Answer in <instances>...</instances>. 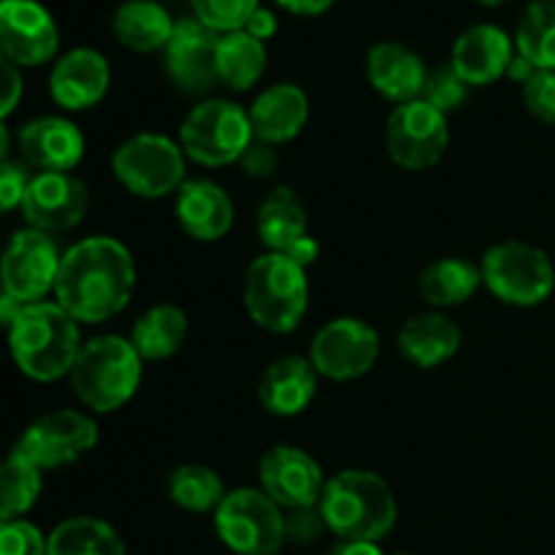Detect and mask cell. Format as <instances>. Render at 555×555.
Wrapping results in <instances>:
<instances>
[{
    "label": "cell",
    "instance_id": "1",
    "mask_svg": "<svg viewBox=\"0 0 555 555\" xmlns=\"http://www.w3.org/2000/svg\"><path fill=\"white\" fill-rule=\"evenodd\" d=\"M135 287L130 249L112 236H92L63 253L54 298L76 323H106L128 307Z\"/></svg>",
    "mask_w": 555,
    "mask_h": 555
},
{
    "label": "cell",
    "instance_id": "2",
    "mask_svg": "<svg viewBox=\"0 0 555 555\" xmlns=\"http://www.w3.org/2000/svg\"><path fill=\"white\" fill-rule=\"evenodd\" d=\"M16 369L36 383H54L74 369L81 352L79 323L57 301L27 304L9 325Z\"/></svg>",
    "mask_w": 555,
    "mask_h": 555
},
{
    "label": "cell",
    "instance_id": "3",
    "mask_svg": "<svg viewBox=\"0 0 555 555\" xmlns=\"http://www.w3.org/2000/svg\"><path fill=\"white\" fill-rule=\"evenodd\" d=\"M318 507L331 534L345 542H379L399 515L388 482L366 469H347L325 480Z\"/></svg>",
    "mask_w": 555,
    "mask_h": 555
},
{
    "label": "cell",
    "instance_id": "4",
    "mask_svg": "<svg viewBox=\"0 0 555 555\" xmlns=\"http://www.w3.org/2000/svg\"><path fill=\"white\" fill-rule=\"evenodd\" d=\"M141 356L122 336H95L81 345L68 379L87 410L106 415L128 404L141 385Z\"/></svg>",
    "mask_w": 555,
    "mask_h": 555
},
{
    "label": "cell",
    "instance_id": "5",
    "mask_svg": "<svg viewBox=\"0 0 555 555\" xmlns=\"http://www.w3.org/2000/svg\"><path fill=\"white\" fill-rule=\"evenodd\" d=\"M244 307L271 334L296 331L309 307L307 269L282 253L255 258L244 274Z\"/></svg>",
    "mask_w": 555,
    "mask_h": 555
},
{
    "label": "cell",
    "instance_id": "6",
    "mask_svg": "<svg viewBox=\"0 0 555 555\" xmlns=\"http://www.w3.org/2000/svg\"><path fill=\"white\" fill-rule=\"evenodd\" d=\"M255 141L249 112L238 103L209 98L190 108L179 128V146L190 160L206 168L231 166L242 160L247 146Z\"/></svg>",
    "mask_w": 555,
    "mask_h": 555
},
{
    "label": "cell",
    "instance_id": "7",
    "mask_svg": "<svg viewBox=\"0 0 555 555\" xmlns=\"http://www.w3.org/2000/svg\"><path fill=\"white\" fill-rule=\"evenodd\" d=\"M222 545L236 555H276L287 542L285 513L260 488H236L215 513Z\"/></svg>",
    "mask_w": 555,
    "mask_h": 555
},
{
    "label": "cell",
    "instance_id": "8",
    "mask_svg": "<svg viewBox=\"0 0 555 555\" xmlns=\"http://www.w3.org/2000/svg\"><path fill=\"white\" fill-rule=\"evenodd\" d=\"M482 282L509 307H540L555 291V269L545 253L526 242H502L482 258Z\"/></svg>",
    "mask_w": 555,
    "mask_h": 555
},
{
    "label": "cell",
    "instance_id": "9",
    "mask_svg": "<svg viewBox=\"0 0 555 555\" xmlns=\"http://www.w3.org/2000/svg\"><path fill=\"white\" fill-rule=\"evenodd\" d=\"M184 150L157 133L130 135L117 146L112 171L128 193L139 198H166L184 184Z\"/></svg>",
    "mask_w": 555,
    "mask_h": 555
},
{
    "label": "cell",
    "instance_id": "10",
    "mask_svg": "<svg viewBox=\"0 0 555 555\" xmlns=\"http://www.w3.org/2000/svg\"><path fill=\"white\" fill-rule=\"evenodd\" d=\"M448 117L426 101H410L393 108L385 128V150L390 160L406 171H426L442 160L448 150Z\"/></svg>",
    "mask_w": 555,
    "mask_h": 555
},
{
    "label": "cell",
    "instance_id": "11",
    "mask_svg": "<svg viewBox=\"0 0 555 555\" xmlns=\"http://www.w3.org/2000/svg\"><path fill=\"white\" fill-rule=\"evenodd\" d=\"M95 444L98 426L92 417L76 410H57L30 423L14 450L38 469L47 472L76 464L87 453H92Z\"/></svg>",
    "mask_w": 555,
    "mask_h": 555
},
{
    "label": "cell",
    "instance_id": "12",
    "mask_svg": "<svg viewBox=\"0 0 555 555\" xmlns=\"http://www.w3.org/2000/svg\"><path fill=\"white\" fill-rule=\"evenodd\" d=\"M379 358V334L358 318H336L314 334L309 347V361L320 377L347 383L358 379Z\"/></svg>",
    "mask_w": 555,
    "mask_h": 555
},
{
    "label": "cell",
    "instance_id": "13",
    "mask_svg": "<svg viewBox=\"0 0 555 555\" xmlns=\"http://www.w3.org/2000/svg\"><path fill=\"white\" fill-rule=\"evenodd\" d=\"M60 260L63 255L49 233L36 228L16 231L3 253V296L16 298L25 307L43 301L47 293L54 291Z\"/></svg>",
    "mask_w": 555,
    "mask_h": 555
},
{
    "label": "cell",
    "instance_id": "14",
    "mask_svg": "<svg viewBox=\"0 0 555 555\" xmlns=\"http://www.w3.org/2000/svg\"><path fill=\"white\" fill-rule=\"evenodd\" d=\"M0 47H3V60L14 63L16 68H36L57 54V25L38 0H3Z\"/></svg>",
    "mask_w": 555,
    "mask_h": 555
},
{
    "label": "cell",
    "instance_id": "15",
    "mask_svg": "<svg viewBox=\"0 0 555 555\" xmlns=\"http://www.w3.org/2000/svg\"><path fill=\"white\" fill-rule=\"evenodd\" d=\"M217 43L220 33L209 30L195 16L179 20L168 47L163 49V65L173 85L188 95H204L220 81L217 76Z\"/></svg>",
    "mask_w": 555,
    "mask_h": 555
},
{
    "label": "cell",
    "instance_id": "16",
    "mask_svg": "<svg viewBox=\"0 0 555 555\" xmlns=\"http://www.w3.org/2000/svg\"><path fill=\"white\" fill-rule=\"evenodd\" d=\"M260 491L269 493L282 509L318 507L323 496L325 477L318 461L301 448L276 444L258 464Z\"/></svg>",
    "mask_w": 555,
    "mask_h": 555
},
{
    "label": "cell",
    "instance_id": "17",
    "mask_svg": "<svg viewBox=\"0 0 555 555\" xmlns=\"http://www.w3.org/2000/svg\"><path fill=\"white\" fill-rule=\"evenodd\" d=\"M90 209V190L74 173L43 171L27 184L22 215L27 225L43 233L70 231L85 220Z\"/></svg>",
    "mask_w": 555,
    "mask_h": 555
},
{
    "label": "cell",
    "instance_id": "18",
    "mask_svg": "<svg viewBox=\"0 0 555 555\" xmlns=\"http://www.w3.org/2000/svg\"><path fill=\"white\" fill-rule=\"evenodd\" d=\"M112 68L95 49H70L49 74V95L65 112H85L106 98Z\"/></svg>",
    "mask_w": 555,
    "mask_h": 555
},
{
    "label": "cell",
    "instance_id": "19",
    "mask_svg": "<svg viewBox=\"0 0 555 555\" xmlns=\"http://www.w3.org/2000/svg\"><path fill=\"white\" fill-rule=\"evenodd\" d=\"M515 54L518 49L502 27L475 25L461 33L453 43L450 65L469 87H486L507 76Z\"/></svg>",
    "mask_w": 555,
    "mask_h": 555
},
{
    "label": "cell",
    "instance_id": "20",
    "mask_svg": "<svg viewBox=\"0 0 555 555\" xmlns=\"http://www.w3.org/2000/svg\"><path fill=\"white\" fill-rule=\"evenodd\" d=\"M20 150L27 166L38 168V173H70L85 157V135L65 117H38L20 130Z\"/></svg>",
    "mask_w": 555,
    "mask_h": 555
},
{
    "label": "cell",
    "instance_id": "21",
    "mask_svg": "<svg viewBox=\"0 0 555 555\" xmlns=\"http://www.w3.org/2000/svg\"><path fill=\"white\" fill-rule=\"evenodd\" d=\"M173 215L195 242H220L233 228V201L211 179H190L179 188Z\"/></svg>",
    "mask_w": 555,
    "mask_h": 555
},
{
    "label": "cell",
    "instance_id": "22",
    "mask_svg": "<svg viewBox=\"0 0 555 555\" xmlns=\"http://www.w3.org/2000/svg\"><path fill=\"white\" fill-rule=\"evenodd\" d=\"M369 85L390 103H410L417 101L426 85L428 68L421 54L412 52L410 47L396 41H383L369 49L366 57Z\"/></svg>",
    "mask_w": 555,
    "mask_h": 555
},
{
    "label": "cell",
    "instance_id": "23",
    "mask_svg": "<svg viewBox=\"0 0 555 555\" xmlns=\"http://www.w3.org/2000/svg\"><path fill=\"white\" fill-rule=\"evenodd\" d=\"M318 369L309 358L285 356L271 363L258 383V399L276 417H296L318 393Z\"/></svg>",
    "mask_w": 555,
    "mask_h": 555
},
{
    "label": "cell",
    "instance_id": "24",
    "mask_svg": "<svg viewBox=\"0 0 555 555\" xmlns=\"http://www.w3.org/2000/svg\"><path fill=\"white\" fill-rule=\"evenodd\" d=\"M309 119V98L298 85H271L255 98L249 108V122L258 141L266 144H287L304 130Z\"/></svg>",
    "mask_w": 555,
    "mask_h": 555
},
{
    "label": "cell",
    "instance_id": "25",
    "mask_svg": "<svg viewBox=\"0 0 555 555\" xmlns=\"http://www.w3.org/2000/svg\"><path fill=\"white\" fill-rule=\"evenodd\" d=\"M404 361L417 369H437L448 363L461 347V328L439 312H423L406 320L396 336Z\"/></svg>",
    "mask_w": 555,
    "mask_h": 555
},
{
    "label": "cell",
    "instance_id": "26",
    "mask_svg": "<svg viewBox=\"0 0 555 555\" xmlns=\"http://www.w3.org/2000/svg\"><path fill=\"white\" fill-rule=\"evenodd\" d=\"M114 36L133 52H163L173 36L177 22L155 0H128L114 11Z\"/></svg>",
    "mask_w": 555,
    "mask_h": 555
},
{
    "label": "cell",
    "instance_id": "27",
    "mask_svg": "<svg viewBox=\"0 0 555 555\" xmlns=\"http://www.w3.org/2000/svg\"><path fill=\"white\" fill-rule=\"evenodd\" d=\"M258 238L269 247V253H287L298 238L309 236L307 209L298 193L291 188H276L260 201L255 217Z\"/></svg>",
    "mask_w": 555,
    "mask_h": 555
},
{
    "label": "cell",
    "instance_id": "28",
    "mask_svg": "<svg viewBox=\"0 0 555 555\" xmlns=\"http://www.w3.org/2000/svg\"><path fill=\"white\" fill-rule=\"evenodd\" d=\"M184 339H188V314L173 304H157L146 309L130 331V345L135 347L141 361H166L177 356Z\"/></svg>",
    "mask_w": 555,
    "mask_h": 555
},
{
    "label": "cell",
    "instance_id": "29",
    "mask_svg": "<svg viewBox=\"0 0 555 555\" xmlns=\"http://www.w3.org/2000/svg\"><path fill=\"white\" fill-rule=\"evenodd\" d=\"M266 70L263 41L249 36L247 30L225 33L217 43V76L220 85L244 92L253 90Z\"/></svg>",
    "mask_w": 555,
    "mask_h": 555
},
{
    "label": "cell",
    "instance_id": "30",
    "mask_svg": "<svg viewBox=\"0 0 555 555\" xmlns=\"http://www.w3.org/2000/svg\"><path fill=\"white\" fill-rule=\"evenodd\" d=\"M47 555H128V551L114 526L79 515L54 526Z\"/></svg>",
    "mask_w": 555,
    "mask_h": 555
},
{
    "label": "cell",
    "instance_id": "31",
    "mask_svg": "<svg viewBox=\"0 0 555 555\" xmlns=\"http://www.w3.org/2000/svg\"><path fill=\"white\" fill-rule=\"evenodd\" d=\"M482 282V271L464 258L434 260L421 276V293L434 309L469 301Z\"/></svg>",
    "mask_w": 555,
    "mask_h": 555
},
{
    "label": "cell",
    "instance_id": "32",
    "mask_svg": "<svg viewBox=\"0 0 555 555\" xmlns=\"http://www.w3.org/2000/svg\"><path fill=\"white\" fill-rule=\"evenodd\" d=\"M515 49L537 70H555V0H531L518 20Z\"/></svg>",
    "mask_w": 555,
    "mask_h": 555
},
{
    "label": "cell",
    "instance_id": "33",
    "mask_svg": "<svg viewBox=\"0 0 555 555\" xmlns=\"http://www.w3.org/2000/svg\"><path fill=\"white\" fill-rule=\"evenodd\" d=\"M225 496L220 475L209 466L188 464L168 475V499L188 513H217Z\"/></svg>",
    "mask_w": 555,
    "mask_h": 555
},
{
    "label": "cell",
    "instance_id": "34",
    "mask_svg": "<svg viewBox=\"0 0 555 555\" xmlns=\"http://www.w3.org/2000/svg\"><path fill=\"white\" fill-rule=\"evenodd\" d=\"M41 469L14 450L0 469V520H20L30 513L41 493Z\"/></svg>",
    "mask_w": 555,
    "mask_h": 555
},
{
    "label": "cell",
    "instance_id": "35",
    "mask_svg": "<svg viewBox=\"0 0 555 555\" xmlns=\"http://www.w3.org/2000/svg\"><path fill=\"white\" fill-rule=\"evenodd\" d=\"M190 5L195 11V20L220 36L244 30L249 16L260 9L258 0H190Z\"/></svg>",
    "mask_w": 555,
    "mask_h": 555
},
{
    "label": "cell",
    "instance_id": "36",
    "mask_svg": "<svg viewBox=\"0 0 555 555\" xmlns=\"http://www.w3.org/2000/svg\"><path fill=\"white\" fill-rule=\"evenodd\" d=\"M466 90H469V85L455 74L453 65H437V68L428 70L421 101H426L428 106H434L448 117L450 112H455L466 101Z\"/></svg>",
    "mask_w": 555,
    "mask_h": 555
},
{
    "label": "cell",
    "instance_id": "37",
    "mask_svg": "<svg viewBox=\"0 0 555 555\" xmlns=\"http://www.w3.org/2000/svg\"><path fill=\"white\" fill-rule=\"evenodd\" d=\"M49 537L25 518L5 520L0 526V555H47Z\"/></svg>",
    "mask_w": 555,
    "mask_h": 555
},
{
    "label": "cell",
    "instance_id": "38",
    "mask_svg": "<svg viewBox=\"0 0 555 555\" xmlns=\"http://www.w3.org/2000/svg\"><path fill=\"white\" fill-rule=\"evenodd\" d=\"M524 103L540 122L555 125V70H537L526 81Z\"/></svg>",
    "mask_w": 555,
    "mask_h": 555
},
{
    "label": "cell",
    "instance_id": "39",
    "mask_svg": "<svg viewBox=\"0 0 555 555\" xmlns=\"http://www.w3.org/2000/svg\"><path fill=\"white\" fill-rule=\"evenodd\" d=\"M285 526H287V542H296V545H312V542H318L320 537H323V531H328L320 507L287 509Z\"/></svg>",
    "mask_w": 555,
    "mask_h": 555
},
{
    "label": "cell",
    "instance_id": "40",
    "mask_svg": "<svg viewBox=\"0 0 555 555\" xmlns=\"http://www.w3.org/2000/svg\"><path fill=\"white\" fill-rule=\"evenodd\" d=\"M30 179L33 177H27L22 163L3 160V166H0V206H3V211H14L16 206H22Z\"/></svg>",
    "mask_w": 555,
    "mask_h": 555
},
{
    "label": "cell",
    "instance_id": "41",
    "mask_svg": "<svg viewBox=\"0 0 555 555\" xmlns=\"http://www.w3.org/2000/svg\"><path fill=\"white\" fill-rule=\"evenodd\" d=\"M242 168L247 177L253 179H269L271 173L276 171V163H280V157H276V150L271 144H266V141H258L255 139L253 144L247 146V152L242 155Z\"/></svg>",
    "mask_w": 555,
    "mask_h": 555
},
{
    "label": "cell",
    "instance_id": "42",
    "mask_svg": "<svg viewBox=\"0 0 555 555\" xmlns=\"http://www.w3.org/2000/svg\"><path fill=\"white\" fill-rule=\"evenodd\" d=\"M3 81H5V92H3V106H0V117L5 119L11 117V112L16 108V103L22 101V74L14 63L3 60Z\"/></svg>",
    "mask_w": 555,
    "mask_h": 555
},
{
    "label": "cell",
    "instance_id": "43",
    "mask_svg": "<svg viewBox=\"0 0 555 555\" xmlns=\"http://www.w3.org/2000/svg\"><path fill=\"white\" fill-rule=\"evenodd\" d=\"M244 30H247L253 38H258V41H269V38L276 33L274 11H269V9H263V5H260V9L255 11L253 16H249V22H247V27H244Z\"/></svg>",
    "mask_w": 555,
    "mask_h": 555
},
{
    "label": "cell",
    "instance_id": "44",
    "mask_svg": "<svg viewBox=\"0 0 555 555\" xmlns=\"http://www.w3.org/2000/svg\"><path fill=\"white\" fill-rule=\"evenodd\" d=\"M274 3L296 16H320L325 14L336 0H274Z\"/></svg>",
    "mask_w": 555,
    "mask_h": 555
},
{
    "label": "cell",
    "instance_id": "45",
    "mask_svg": "<svg viewBox=\"0 0 555 555\" xmlns=\"http://www.w3.org/2000/svg\"><path fill=\"white\" fill-rule=\"evenodd\" d=\"M282 255H287V258L296 260L298 266H304V269H307V266H312L314 260H318L320 244L314 242L312 236H304V238H298V242L293 244V247L287 249V253H282Z\"/></svg>",
    "mask_w": 555,
    "mask_h": 555
},
{
    "label": "cell",
    "instance_id": "46",
    "mask_svg": "<svg viewBox=\"0 0 555 555\" xmlns=\"http://www.w3.org/2000/svg\"><path fill=\"white\" fill-rule=\"evenodd\" d=\"M323 555H385L377 542H336L328 553Z\"/></svg>",
    "mask_w": 555,
    "mask_h": 555
},
{
    "label": "cell",
    "instance_id": "47",
    "mask_svg": "<svg viewBox=\"0 0 555 555\" xmlns=\"http://www.w3.org/2000/svg\"><path fill=\"white\" fill-rule=\"evenodd\" d=\"M537 74V68L534 65L529 63V60L526 57H520V54H515V60H513V65H509V70H507V76L513 81H520V85H526V81L531 79V76Z\"/></svg>",
    "mask_w": 555,
    "mask_h": 555
},
{
    "label": "cell",
    "instance_id": "48",
    "mask_svg": "<svg viewBox=\"0 0 555 555\" xmlns=\"http://www.w3.org/2000/svg\"><path fill=\"white\" fill-rule=\"evenodd\" d=\"M5 155H9V128H0V157L5 160Z\"/></svg>",
    "mask_w": 555,
    "mask_h": 555
},
{
    "label": "cell",
    "instance_id": "49",
    "mask_svg": "<svg viewBox=\"0 0 555 555\" xmlns=\"http://www.w3.org/2000/svg\"><path fill=\"white\" fill-rule=\"evenodd\" d=\"M477 3H482V5H502V3H507V0H477Z\"/></svg>",
    "mask_w": 555,
    "mask_h": 555
},
{
    "label": "cell",
    "instance_id": "50",
    "mask_svg": "<svg viewBox=\"0 0 555 555\" xmlns=\"http://www.w3.org/2000/svg\"><path fill=\"white\" fill-rule=\"evenodd\" d=\"M393 555H410V553H393Z\"/></svg>",
    "mask_w": 555,
    "mask_h": 555
}]
</instances>
